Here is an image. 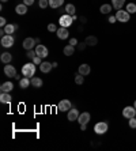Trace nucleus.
I'll list each match as a JSON object with an SVG mask.
<instances>
[{
  "mask_svg": "<svg viewBox=\"0 0 136 151\" xmlns=\"http://www.w3.org/2000/svg\"><path fill=\"white\" fill-rule=\"evenodd\" d=\"M86 45H87L86 42H83V44H79V45H78V49H79V50H83L84 48H86Z\"/></svg>",
  "mask_w": 136,
  "mask_h": 151,
  "instance_id": "nucleus-40",
  "label": "nucleus"
},
{
  "mask_svg": "<svg viewBox=\"0 0 136 151\" xmlns=\"http://www.w3.org/2000/svg\"><path fill=\"white\" fill-rule=\"evenodd\" d=\"M107 129H109V125H107L106 121H99V123H97L95 125H94V132H95L97 135L106 134Z\"/></svg>",
  "mask_w": 136,
  "mask_h": 151,
  "instance_id": "nucleus-3",
  "label": "nucleus"
},
{
  "mask_svg": "<svg viewBox=\"0 0 136 151\" xmlns=\"http://www.w3.org/2000/svg\"><path fill=\"white\" fill-rule=\"evenodd\" d=\"M4 74H6V76H8V78H15L16 76V70H15L14 65L7 64V65H4Z\"/></svg>",
  "mask_w": 136,
  "mask_h": 151,
  "instance_id": "nucleus-10",
  "label": "nucleus"
},
{
  "mask_svg": "<svg viewBox=\"0 0 136 151\" xmlns=\"http://www.w3.org/2000/svg\"><path fill=\"white\" fill-rule=\"evenodd\" d=\"M36 42H37V44H38V45H39V44H41V40H39V38H36Z\"/></svg>",
  "mask_w": 136,
  "mask_h": 151,
  "instance_id": "nucleus-42",
  "label": "nucleus"
},
{
  "mask_svg": "<svg viewBox=\"0 0 136 151\" xmlns=\"http://www.w3.org/2000/svg\"><path fill=\"white\" fill-rule=\"evenodd\" d=\"M84 42H86L89 46H95L98 44V38L95 37V35H89V37H86Z\"/></svg>",
  "mask_w": 136,
  "mask_h": 151,
  "instance_id": "nucleus-19",
  "label": "nucleus"
},
{
  "mask_svg": "<svg viewBox=\"0 0 136 151\" xmlns=\"http://www.w3.org/2000/svg\"><path fill=\"white\" fill-rule=\"evenodd\" d=\"M57 37L60 40H67L68 37H69V32H68V29L67 27H63V26H61L60 29H57Z\"/></svg>",
  "mask_w": 136,
  "mask_h": 151,
  "instance_id": "nucleus-12",
  "label": "nucleus"
},
{
  "mask_svg": "<svg viewBox=\"0 0 136 151\" xmlns=\"http://www.w3.org/2000/svg\"><path fill=\"white\" fill-rule=\"evenodd\" d=\"M72 108L71 105V101L69 99H63L57 104V110L59 112H68V110Z\"/></svg>",
  "mask_w": 136,
  "mask_h": 151,
  "instance_id": "nucleus-6",
  "label": "nucleus"
},
{
  "mask_svg": "<svg viewBox=\"0 0 136 151\" xmlns=\"http://www.w3.org/2000/svg\"><path fill=\"white\" fill-rule=\"evenodd\" d=\"M90 119H91L90 113H89V112H83V113H80V114H79L78 123H79V124H89Z\"/></svg>",
  "mask_w": 136,
  "mask_h": 151,
  "instance_id": "nucleus-11",
  "label": "nucleus"
},
{
  "mask_svg": "<svg viewBox=\"0 0 136 151\" xmlns=\"http://www.w3.org/2000/svg\"><path fill=\"white\" fill-rule=\"evenodd\" d=\"M36 38H31V37H27V38L23 40V48H25L26 50H31L33 48H34V45H36Z\"/></svg>",
  "mask_w": 136,
  "mask_h": 151,
  "instance_id": "nucleus-9",
  "label": "nucleus"
},
{
  "mask_svg": "<svg viewBox=\"0 0 136 151\" xmlns=\"http://www.w3.org/2000/svg\"><path fill=\"white\" fill-rule=\"evenodd\" d=\"M124 4H125V0H112V6L116 10H121Z\"/></svg>",
  "mask_w": 136,
  "mask_h": 151,
  "instance_id": "nucleus-25",
  "label": "nucleus"
},
{
  "mask_svg": "<svg viewBox=\"0 0 136 151\" xmlns=\"http://www.w3.org/2000/svg\"><path fill=\"white\" fill-rule=\"evenodd\" d=\"M52 68H53L52 63H48V61H42V63L39 64V71H41V72H44V74L50 72V71H52Z\"/></svg>",
  "mask_w": 136,
  "mask_h": 151,
  "instance_id": "nucleus-13",
  "label": "nucleus"
},
{
  "mask_svg": "<svg viewBox=\"0 0 136 151\" xmlns=\"http://www.w3.org/2000/svg\"><path fill=\"white\" fill-rule=\"evenodd\" d=\"M79 114H80V113L78 112V109H75V108H74V109H69L68 110V114H67V119L69 120V121H75V120H78V117H79Z\"/></svg>",
  "mask_w": 136,
  "mask_h": 151,
  "instance_id": "nucleus-14",
  "label": "nucleus"
},
{
  "mask_svg": "<svg viewBox=\"0 0 136 151\" xmlns=\"http://www.w3.org/2000/svg\"><path fill=\"white\" fill-rule=\"evenodd\" d=\"M48 30H49L50 33H52V32H57V27H56V25L50 23V25H48Z\"/></svg>",
  "mask_w": 136,
  "mask_h": 151,
  "instance_id": "nucleus-34",
  "label": "nucleus"
},
{
  "mask_svg": "<svg viewBox=\"0 0 136 151\" xmlns=\"http://www.w3.org/2000/svg\"><path fill=\"white\" fill-rule=\"evenodd\" d=\"M1 1H3V3H6V1H8V0H1Z\"/></svg>",
  "mask_w": 136,
  "mask_h": 151,
  "instance_id": "nucleus-44",
  "label": "nucleus"
},
{
  "mask_svg": "<svg viewBox=\"0 0 136 151\" xmlns=\"http://www.w3.org/2000/svg\"><path fill=\"white\" fill-rule=\"evenodd\" d=\"M33 63L36 64V65H39V64L42 63V61H41V57H39V56H36L34 59H33Z\"/></svg>",
  "mask_w": 136,
  "mask_h": 151,
  "instance_id": "nucleus-35",
  "label": "nucleus"
},
{
  "mask_svg": "<svg viewBox=\"0 0 136 151\" xmlns=\"http://www.w3.org/2000/svg\"><path fill=\"white\" fill-rule=\"evenodd\" d=\"M63 52H64L65 56H72V55L75 53V46L71 45V44H68V45H65V46H64Z\"/></svg>",
  "mask_w": 136,
  "mask_h": 151,
  "instance_id": "nucleus-21",
  "label": "nucleus"
},
{
  "mask_svg": "<svg viewBox=\"0 0 136 151\" xmlns=\"http://www.w3.org/2000/svg\"><path fill=\"white\" fill-rule=\"evenodd\" d=\"M65 12H67L68 15L74 17V15H75V12H76L75 6H74V4H67V6H65Z\"/></svg>",
  "mask_w": 136,
  "mask_h": 151,
  "instance_id": "nucleus-28",
  "label": "nucleus"
},
{
  "mask_svg": "<svg viewBox=\"0 0 136 151\" xmlns=\"http://www.w3.org/2000/svg\"><path fill=\"white\" fill-rule=\"evenodd\" d=\"M116 18H117V22H121V23H127L131 19V14H129L127 10H117L116 12Z\"/></svg>",
  "mask_w": 136,
  "mask_h": 151,
  "instance_id": "nucleus-2",
  "label": "nucleus"
},
{
  "mask_svg": "<svg viewBox=\"0 0 136 151\" xmlns=\"http://www.w3.org/2000/svg\"><path fill=\"white\" fill-rule=\"evenodd\" d=\"M36 53H37V56H39L41 59H45V57L49 55V50H48L47 46H44L42 44H39L36 48Z\"/></svg>",
  "mask_w": 136,
  "mask_h": 151,
  "instance_id": "nucleus-8",
  "label": "nucleus"
},
{
  "mask_svg": "<svg viewBox=\"0 0 136 151\" xmlns=\"http://www.w3.org/2000/svg\"><path fill=\"white\" fill-rule=\"evenodd\" d=\"M33 3H34V0H23V4H26L27 7H29V6H31Z\"/></svg>",
  "mask_w": 136,
  "mask_h": 151,
  "instance_id": "nucleus-38",
  "label": "nucleus"
},
{
  "mask_svg": "<svg viewBox=\"0 0 136 151\" xmlns=\"http://www.w3.org/2000/svg\"><path fill=\"white\" fill-rule=\"evenodd\" d=\"M125 10L128 11L129 14H135L136 12V4L135 3H128V6H127Z\"/></svg>",
  "mask_w": 136,
  "mask_h": 151,
  "instance_id": "nucleus-29",
  "label": "nucleus"
},
{
  "mask_svg": "<svg viewBox=\"0 0 136 151\" xmlns=\"http://www.w3.org/2000/svg\"><path fill=\"white\" fill-rule=\"evenodd\" d=\"M18 27L19 26L16 25V23H15V25H10V23H8V25H6L3 27V30L6 32V34H12V33H15V30H16Z\"/></svg>",
  "mask_w": 136,
  "mask_h": 151,
  "instance_id": "nucleus-20",
  "label": "nucleus"
},
{
  "mask_svg": "<svg viewBox=\"0 0 136 151\" xmlns=\"http://www.w3.org/2000/svg\"><path fill=\"white\" fill-rule=\"evenodd\" d=\"M36 74V64L34 63H27V64H23L22 67V75L26 78H30V76H34Z\"/></svg>",
  "mask_w": 136,
  "mask_h": 151,
  "instance_id": "nucleus-1",
  "label": "nucleus"
},
{
  "mask_svg": "<svg viewBox=\"0 0 136 151\" xmlns=\"http://www.w3.org/2000/svg\"><path fill=\"white\" fill-rule=\"evenodd\" d=\"M69 44H71V45H74V46H76V45H78V40H76V38H71V40H69Z\"/></svg>",
  "mask_w": 136,
  "mask_h": 151,
  "instance_id": "nucleus-39",
  "label": "nucleus"
},
{
  "mask_svg": "<svg viewBox=\"0 0 136 151\" xmlns=\"http://www.w3.org/2000/svg\"><path fill=\"white\" fill-rule=\"evenodd\" d=\"M112 8H113L112 4H102L101 8H99V11H101V14H110Z\"/></svg>",
  "mask_w": 136,
  "mask_h": 151,
  "instance_id": "nucleus-27",
  "label": "nucleus"
},
{
  "mask_svg": "<svg viewBox=\"0 0 136 151\" xmlns=\"http://www.w3.org/2000/svg\"><path fill=\"white\" fill-rule=\"evenodd\" d=\"M7 25V21H6V18H0V26H1V27H4V26Z\"/></svg>",
  "mask_w": 136,
  "mask_h": 151,
  "instance_id": "nucleus-37",
  "label": "nucleus"
},
{
  "mask_svg": "<svg viewBox=\"0 0 136 151\" xmlns=\"http://www.w3.org/2000/svg\"><path fill=\"white\" fill-rule=\"evenodd\" d=\"M38 4H39V8H47L49 7V0H39Z\"/></svg>",
  "mask_w": 136,
  "mask_h": 151,
  "instance_id": "nucleus-31",
  "label": "nucleus"
},
{
  "mask_svg": "<svg viewBox=\"0 0 136 151\" xmlns=\"http://www.w3.org/2000/svg\"><path fill=\"white\" fill-rule=\"evenodd\" d=\"M128 124H129V127H131L132 129H135V128H136V117H132V119H129Z\"/></svg>",
  "mask_w": 136,
  "mask_h": 151,
  "instance_id": "nucleus-32",
  "label": "nucleus"
},
{
  "mask_svg": "<svg viewBox=\"0 0 136 151\" xmlns=\"http://www.w3.org/2000/svg\"><path fill=\"white\" fill-rule=\"evenodd\" d=\"M0 60H1L4 64H10L11 60H12V56H11L10 53L4 52V53H1V56H0Z\"/></svg>",
  "mask_w": 136,
  "mask_h": 151,
  "instance_id": "nucleus-24",
  "label": "nucleus"
},
{
  "mask_svg": "<svg viewBox=\"0 0 136 151\" xmlns=\"http://www.w3.org/2000/svg\"><path fill=\"white\" fill-rule=\"evenodd\" d=\"M64 0H49V7L50 8H59L63 6Z\"/></svg>",
  "mask_w": 136,
  "mask_h": 151,
  "instance_id": "nucleus-26",
  "label": "nucleus"
},
{
  "mask_svg": "<svg viewBox=\"0 0 136 151\" xmlns=\"http://www.w3.org/2000/svg\"><path fill=\"white\" fill-rule=\"evenodd\" d=\"M83 82H84V76L80 74L75 75V83L76 84H83Z\"/></svg>",
  "mask_w": 136,
  "mask_h": 151,
  "instance_id": "nucleus-30",
  "label": "nucleus"
},
{
  "mask_svg": "<svg viewBox=\"0 0 136 151\" xmlns=\"http://www.w3.org/2000/svg\"><path fill=\"white\" fill-rule=\"evenodd\" d=\"M12 88H14V84L11 83V82H4V83H1V86H0V91L1 93H10Z\"/></svg>",
  "mask_w": 136,
  "mask_h": 151,
  "instance_id": "nucleus-16",
  "label": "nucleus"
},
{
  "mask_svg": "<svg viewBox=\"0 0 136 151\" xmlns=\"http://www.w3.org/2000/svg\"><path fill=\"white\" fill-rule=\"evenodd\" d=\"M31 86L33 87H36V88H39V87H42V84H44V82H42V79L41 78H37V76H33L31 79Z\"/></svg>",
  "mask_w": 136,
  "mask_h": 151,
  "instance_id": "nucleus-18",
  "label": "nucleus"
},
{
  "mask_svg": "<svg viewBox=\"0 0 136 151\" xmlns=\"http://www.w3.org/2000/svg\"><path fill=\"white\" fill-rule=\"evenodd\" d=\"M31 84V81H30V78H21V81H19V86H21V88H27Z\"/></svg>",
  "mask_w": 136,
  "mask_h": 151,
  "instance_id": "nucleus-23",
  "label": "nucleus"
},
{
  "mask_svg": "<svg viewBox=\"0 0 136 151\" xmlns=\"http://www.w3.org/2000/svg\"><path fill=\"white\" fill-rule=\"evenodd\" d=\"M122 116L125 117V119H132V117H136V109L135 106H125L124 109H122Z\"/></svg>",
  "mask_w": 136,
  "mask_h": 151,
  "instance_id": "nucleus-7",
  "label": "nucleus"
},
{
  "mask_svg": "<svg viewBox=\"0 0 136 151\" xmlns=\"http://www.w3.org/2000/svg\"><path fill=\"white\" fill-rule=\"evenodd\" d=\"M133 106H135V109H136V101H135V102H133Z\"/></svg>",
  "mask_w": 136,
  "mask_h": 151,
  "instance_id": "nucleus-43",
  "label": "nucleus"
},
{
  "mask_svg": "<svg viewBox=\"0 0 136 151\" xmlns=\"http://www.w3.org/2000/svg\"><path fill=\"white\" fill-rule=\"evenodd\" d=\"M86 128H87V124H80V129L82 131H86Z\"/></svg>",
  "mask_w": 136,
  "mask_h": 151,
  "instance_id": "nucleus-41",
  "label": "nucleus"
},
{
  "mask_svg": "<svg viewBox=\"0 0 136 151\" xmlns=\"http://www.w3.org/2000/svg\"><path fill=\"white\" fill-rule=\"evenodd\" d=\"M12 101V97L10 95V93H1L0 94V102L1 104H11Z\"/></svg>",
  "mask_w": 136,
  "mask_h": 151,
  "instance_id": "nucleus-17",
  "label": "nucleus"
},
{
  "mask_svg": "<svg viewBox=\"0 0 136 151\" xmlns=\"http://www.w3.org/2000/svg\"><path fill=\"white\" fill-rule=\"evenodd\" d=\"M59 22H60V26H63V27H69V26L72 25V22H74V17L65 14V15H63V17H60Z\"/></svg>",
  "mask_w": 136,
  "mask_h": 151,
  "instance_id": "nucleus-5",
  "label": "nucleus"
},
{
  "mask_svg": "<svg viewBox=\"0 0 136 151\" xmlns=\"http://www.w3.org/2000/svg\"><path fill=\"white\" fill-rule=\"evenodd\" d=\"M116 21H117L116 15H110V17H109V23H112V25H113V23H116Z\"/></svg>",
  "mask_w": 136,
  "mask_h": 151,
  "instance_id": "nucleus-36",
  "label": "nucleus"
},
{
  "mask_svg": "<svg viewBox=\"0 0 136 151\" xmlns=\"http://www.w3.org/2000/svg\"><path fill=\"white\" fill-rule=\"evenodd\" d=\"M1 46L3 48H11V46L14 45L15 42V38L12 37V34H6L4 37H1Z\"/></svg>",
  "mask_w": 136,
  "mask_h": 151,
  "instance_id": "nucleus-4",
  "label": "nucleus"
},
{
  "mask_svg": "<svg viewBox=\"0 0 136 151\" xmlns=\"http://www.w3.org/2000/svg\"><path fill=\"white\" fill-rule=\"evenodd\" d=\"M15 12L18 15H25L27 12V6L26 4H18L16 7H15Z\"/></svg>",
  "mask_w": 136,
  "mask_h": 151,
  "instance_id": "nucleus-22",
  "label": "nucleus"
},
{
  "mask_svg": "<svg viewBox=\"0 0 136 151\" xmlns=\"http://www.w3.org/2000/svg\"><path fill=\"white\" fill-rule=\"evenodd\" d=\"M90 71H91V68H90L89 64H82V65H79L78 72L80 75H83V76H87L90 74Z\"/></svg>",
  "mask_w": 136,
  "mask_h": 151,
  "instance_id": "nucleus-15",
  "label": "nucleus"
},
{
  "mask_svg": "<svg viewBox=\"0 0 136 151\" xmlns=\"http://www.w3.org/2000/svg\"><path fill=\"white\" fill-rule=\"evenodd\" d=\"M26 56H27V57H29V59H34V57H36L37 56V53H36V50H27V55H26Z\"/></svg>",
  "mask_w": 136,
  "mask_h": 151,
  "instance_id": "nucleus-33",
  "label": "nucleus"
}]
</instances>
